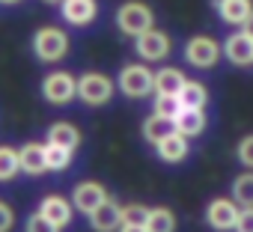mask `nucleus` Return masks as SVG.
I'll use <instances>...</instances> for the list:
<instances>
[{"instance_id":"obj_1","label":"nucleus","mask_w":253,"mask_h":232,"mask_svg":"<svg viewBox=\"0 0 253 232\" xmlns=\"http://www.w3.org/2000/svg\"><path fill=\"white\" fill-rule=\"evenodd\" d=\"M116 27H119V33L137 39L140 33L155 27V12L143 3V0H128V3H122L116 9Z\"/></svg>"},{"instance_id":"obj_2","label":"nucleus","mask_w":253,"mask_h":232,"mask_svg":"<svg viewBox=\"0 0 253 232\" xmlns=\"http://www.w3.org/2000/svg\"><path fill=\"white\" fill-rule=\"evenodd\" d=\"M33 54L42 60V63H60L66 54H69V33L48 24V27H39L33 33Z\"/></svg>"},{"instance_id":"obj_3","label":"nucleus","mask_w":253,"mask_h":232,"mask_svg":"<svg viewBox=\"0 0 253 232\" xmlns=\"http://www.w3.org/2000/svg\"><path fill=\"white\" fill-rule=\"evenodd\" d=\"M116 83L104 75V72H84L78 77V98L89 107H101L113 98Z\"/></svg>"},{"instance_id":"obj_4","label":"nucleus","mask_w":253,"mask_h":232,"mask_svg":"<svg viewBox=\"0 0 253 232\" xmlns=\"http://www.w3.org/2000/svg\"><path fill=\"white\" fill-rule=\"evenodd\" d=\"M119 92L128 98H146L155 92V72H149L143 63H128L119 72Z\"/></svg>"},{"instance_id":"obj_5","label":"nucleus","mask_w":253,"mask_h":232,"mask_svg":"<svg viewBox=\"0 0 253 232\" xmlns=\"http://www.w3.org/2000/svg\"><path fill=\"white\" fill-rule=\"evenodd\" d=\"M220 57H223V51L211 36H191L185 42V63H191L194 69H211V66H217Z\"/></svg>"},{"instance_id":"obj_6","label":"nucleus","mask_w":253,"mask_h":232,"mask_svg":"<svg viewBox=\"0 0 253 232\" xmlns=\"http://www.w3.org/2000/svg\"><path fill=\"white\" fill-rule=\"evenodd\" d=\"M170 36L164 33V30H146V33H140L137 39H134V54L143 60V63H161V60H167L170 57Z\"/></svg>"},{"instance_id":"obj_7","label":"nucleus","mask_w":253,"mask_h":232,"mask_svg":"<svg viewBox=\"0 0 253 232\" xmlns=\"http://www.w3.org/2000/svg\"><path fill=\"white\" fill-rule=\"evenodd\" d=\"M78 95V77L72 72H51L42 80V98L48 104H69Z\"/></svg>"},{"instance_id":"obj_8","label":"nucleus","mask_w":253,"mask_h":232,"mask_svg":"<svg viewBox=\"0 0 253 232\" xmlns=\"http://www.w3.org/2000/svg\"><path fill=\"white\" fill-rule=\"evenodd\" d=\"M60 15L72 27H89L98 18V0H63Z\"/></svg>"},{"instance_id":"obj_9","label":"nucleus","mask_w":253,"mask_h":232,"mask_svg":"<svg viewBox=\"0 0 253 232\" xmlns=\"http://www.w3.org/2000/svg\"><path fill=\"white\" fill-rule=\"evenodd\" d=\"M104 199H110V196H107V188H104L101 182H81V185L72 191V202H75V208L84 211L86 217H89Z\"/></svg>"},{"instance_id":"obj_10","label":"nucleus","mask_w":253,"mask_h":232,"mask_svg":"<svg viewBox=\"0 0 253 232\" xmlns=\"http://www.w3.org/2000/svg\"><path fill=\"white\" fill-rule=\"evenodd\" d=\"M235 220H238V205L232 199H211L206 205V223L217 232H229L235 229Z\"/></svg>"},{"instance_id":"obj_11","label":"nucleus","mask_w":253,"mask_h":232,"mask_svg":"<svg viewBox=\"0 0 253 232\" xmlns=\"http://www.w3.org/2000/svg\"><path fill=\"white\" fill-rule=\"evenodd\" d=\"M220 51H223V57L232 63V66H238V69H244V66H253V39L241 30V33H232L223 45H220Z\"/></svg>"},{"instance_id":"obj_12","label":"nucleus","mask_w":253,"mask_h":232,"mask_svg":"<svg viewBox=\"0 0 253 232\" xmlns=\"http://www.w3.org/2000/svg\"><path fill=\"white\" fill-rule=\"evenodd\" d=\"M39 214L45 217V220H51L54 226H69L72 223V202L66 199V196H60V193H51V196H45L42 202H39Z\"/></svg>"},{"instance_id":"obj_13","label":"nucleus","mask_w":253,"mask_h":232,"mask_svg":"<svg viewBox=\"0 0 253 232\" xmlns=\"http://www.w3.org/2000/svg\"><path fill=\"white\" fill-rule=\"evenodd\" d=\"M214 12L223 24L241 27L247 21V15L253 12V0H214Z\"/></svg>"},{"instance_id":"obj_14","label":"nucleus","mask_w":253,"mask_h":232,"mask_svg":"<svg viewBox=\"0 0 253 232\" xmlns=\"http://www.w3.org/2000/svg\"><path fill=\"white\" fill-rule=\"evenodd\" d=\"M155 152H158V158H161L164 164H179V161L188 158L191 143H188V137H182L179 131H173V134H167L161 143H155Z\"/></svg>"},{"instance_id":"obj_15","label":"nucleus","mask_w":253,"mask_h":232,"mask_svg":"<svg viewBox=\"0 0 253 232\" xmlns=\"http://www.w3.org/2000/svg\"><path fill=\"white\" fill-rule=\"evenodd\" d=\"M18 164H21V173H27V176H42V173H48L45 143H24V146L18 149Z\"/></svg>"},{"instance_id":"obj_16","label":"nucleus","mask_w":253,"mask_h":232,"mask_svg":"<svg viewBox=\"0 0 253 232\" xmlns=\"http://www.w3.org/2000/svg\"><path fill=\"white\" fill-rule=\"evenodd\" d=\"M206 110H197V107H182L179 110V116L173 119V125H176V131L182 134V137H200L203 131H206Z\"/></svg>"},{"instance_id":"obj_17","label":"nucleus","mask_w":253,"mask_h":232,"mask_svg":"<svg viewBox=\"0 0 253 232\" xmlns=\"http://www.w3.org/2000/svg\"><path fill=\"white\" fill-rule=\"evenodd\" d=\"M89 226H92V232H116V229L122 226V220H119V205H116L113 199H104V202L89 214Z\"/></svg>"},{"instance_id":"obj_18","label":"nucleus","mask_w":253,"mask_h":232,"mask_svg":"<svg viewBox=\"0 0 253 232\" xmlns=\"http://www.w3.org/2000/svg\"><path fill=\"white\" fill-rule=\"evenodd\" d=\"M185 83H188V77L176 66H164L155 72V95H179Z\"/></svg>"},{"instance_id":"obj_19","label":"nucleus","mask_w":253,"mask_h":232,"mask_svg":"<svg viewBox=\"0 0 253 232\" xmlns=\"http://www.w3.org/2000/svg\"><path fill=\"white\" fill-rule=\"evenodd\" d=\"M48 143H54V146H63V149H78L81 146V131L72 125V122H54L51 128H48Z\"/></svg>"},{"instance_id":"obj_20","label":"nucleus","mask_w":253,"mask_h":232,"mask_svg":"<svg viewBox=\"0 0 253 232\" xmlns=\"http://www.w3.org/2000/svg\"><path fill=\"white\" fill-rule=\"evenodd\" d=\"M176 131V125H173V119H167V116H158V113H152V116H146L143 119V140H149L152 146L155 143H161L167 134H173Z\"/></svg>"},{"instance_id":"obj_21","label":"nucleus","mask_w":253,"mask_h":232,"mask_svg":"<svg viewBox=\"0 0 253 232\" xmlns=\"http://www.w3.org/2000/svg\"><path fill=\"white\" fill-rule=\"evenodd\" d=\"M146 232H176V214L167 205H155L146 214Z\"/></svg>"},{"instance_id":"obj_22","label":"nucleus","mask_w":253,"mask_h":232,"mask_svg":"<svg viewBox=\"0 0 253 232\" xmlns=\"http://www.w3.org/2000/svg\"><path fill=\"white\" fill-rule=\"evenodd\" d=\"M179 101L182 107H197V110H206V101H209V89L197 80H188L179 92Z\"/></svg>"},{"instance_id":"obj_23","label":"nucleus","mask_w":253,"mask_h":232,"mask_svg":"<svg viewBox=\"0 0 253 232\" xmlns=\"http://www.w3.org/2000/svg\"><path fill=\"white\" fill-rule=\"evenodd\" d=\"M72 158H75L72 149H63V146L45 143V161H48V170H51V173H63V170H69V167H72Z\"/></svg>"},{"instance_id":"obj_24","label":"nucleus","mask_w":253,"mask_h":232,"mask_svg":"<svg viewBox=\"0 0 253 232\" xmlns=\"http://www.w3.org/2000/svg\"><path fill=\"white\" fill-rule=\"evenodd\" d=\"M232 202L241 208H253V173H244L232 182Z\"/></svg>"},{"instance_id":"obj_25","label":"nucleus","mask_w":253,"mask_h":232,"mask_svg":"<svg viewBox=\"0 0 253 232\" xmlns=\"http://www.w3.org/2000/svg\"><path fill=\"white\" fill-rule=\"evenodd\" d=\"M18 173H21L18 149H12V146H0V182H12Z\"/></svg>"},{"instance_id":"obj_26","label":"nucleus","mask_w":253,"mask_h":232,"mask_svg":"<svg viewBox=\"0 0 253 232\" xmlns=\"http://www.w3.org/2000/svg\"><path fill=\"white\" fill-rule=\"evenodd\" d=\"M146 214H149V208L140 205V202L119 205V220H122V226H143V223H146Z\"/></svg>"},{"instance_id":"obj_27","label":"nucleus","mask_w":253,"mask_h":232,"mask_svg":"<svg viewBox=\"0 0 253 232\" xmlns=\"http://www.w3.org/2000/svg\"><path fill=\"white\" fill-rule=\"evenodd\" d=\"M179 110H182V101H179V95H155V110H152V113H158V116H167V119H176V116H179Z\"/></svg>"},{"instance_id":"obj_28","label":"nucleus","mask_w":253,"mask_h":232,"mask_svg":"<svg viewBox=\"0 0 253 232\" xmlns=\"http://www.w3.org/2000/svg\"><path fill=\"white\" fill-rule=\"evenodd\" d=\"M27 232H60V226H54L51 220H45L39 211L27 217Z\"/></svg>"},{"instance_id":"obj_29","label":"nucleus","mask_w":253,"mask_h":232,"mask_svg":"<svg viewBox=\"0 0 253 232\" xmlns=\"http://www.w3.org/2000/svg\"><path fill=\"white\" fill-rule=\"evenodd\" d=\"M238 161L253 170V134H247V137L238 143Z\"/></svg>"},{"instance_id":"obj_30","label":"nucleus","mask_w":253,"mask_h":232,"mask_svg":"<svg viewBox=\"0 0 253 232\" xmlns=\"http://www.w3.org/2000/svg\"><path fill=\"white\" fill-rule=\"evenodd\" d=\"M235 229H238V232H253V208H238Z\"/></svg>"},{"instance_id":"obj_31","label":"nucleus","mask_w":253,"mask_h":232,"mask_svg":"<svg viewBox=\"0 0 253 232\" xmlns=\"http://www.w3.org/2000/svg\"><path fill=\"white\" fill-rule=\"evenodd\" d=\"M12 226H15V211L6 202H0V232H9Z\"/></svg>"},{"instance_id":"obj_32","label":"nucleus","mask_w":253,"mask_h":232,"mask_svg":"<svg viewBox=\"0 0 253 232\" xmlns=\"http://www.w3.org/2000/svg\"><path fill=\"white\" fill-rule=\"evenodd\" d=\"M241 30H244V33H247V36H250V39H253V12H250V15H247V21H244V24H241Z\"/></svg>"},{"instance_id":"obj_33","label":"nucleus","mask_w":253,"mask_h":232,"mask_svg":"<svg viewBox=\"0 0 253 232\" xmlns=\"http://www.w3.org/2000/svg\"><path fill=\"white\" fill-rule=\"evenodd\" d=\"M119 232H146V226H119Z\"/></svg>"},{"instance_id":"obj_34","label":"nucleus","mask_w":253,"mask_h":232,"mask_svg":"<svg viewBox=\"0 0 253 232\" xmlns=\"http://www.w3.org/2000/svg\"><path fill=\"white\" fill-rule=\"evenodd\" d=\"M0 3H3V6H18L21 0H0Z\"/></svg>"},{"instance_id":"obj_35","label":"nucleus","mask_w":253,"mask_h":232,"mask_svg":"<svg viewBox=\"0 0 253 232\" xmlns=\"http://www.w3.org/2000/svg\"><path fill=\"white\" fill-rule=\"evenodd\" d=\"M42 3H57V6H60V3H63V0H42Z\"/></svg>"}]
</instances>
